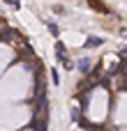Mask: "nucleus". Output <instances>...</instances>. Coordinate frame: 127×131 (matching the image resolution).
<instances>
[{
	"mask_svg": "<svg viewBox=\"0 0 127 131\" xmlns=\"http://www.w3.org/2000/svg\"><path fill=\"white\" fill-rule=\"evenodd\" d=\"M102 44H104L102 37H88L86 39V48H95V46H102Z\"/></svg>",
	"mask_w": 127,
	"mask_h": 131,
	"instance_id": "nucleus-1",
	"label": "nucleus"
},
{
	"mask_svg": "<svg viewBox=\"0 0 127 131\" xmlns=\"http://www.w3.org/2000/svg\"><path fill=\"white\" fill-rule=\"evenodd\" d=\"M88 67H90V60H88V58H83V60L79 62V69H81V71H88Z\"/></svg>",
	"mask_w": 127,
	"mask_h": 131,
	"instance_id": "nucleus-2",
	"label": "nucleus"
},
{
	"mask_svg": "<svg viewBox=\"0 0 127 131\" xmlns=\"http://www.w3.org/2000/svg\"><path fill=\"white\" fill-rule=\"evenodd\" d=\"M90 5H93L95 9H99V12H106V7H104V5H102L99 0H90Z\"/></svg>",
	"mask_w": 127,
	"mask_h": 131,
	"instance_id": "nucleus-3",
	"label": "nucleus"
},
{
	"mask_svg": "<svg viewBox=\"0 0 127 131\" xmlns=\"http://www.w3.org/2000/svg\"><path fill=\"white\" fill-rule=\"evenodd\" d=\"M51 78H53V85H58V83H60V76H58V71H56V69L51 71Z\"/></svg>",
	"mask_w": 127,
	"mask_h": 131,
	"instance_id": "nucleus-4",
	"label": "nucleus"
},
{
	"mask_svg": "<svg viewBox=\"0 0 127 131\" xmlns=\"http://www.w3.org/2000/svg\"><path fill=\"white\" fill-rule=\"evenodd\" d=\"M69 117H72V122H79V111H76V108H72V113H69Z\"/></svg>",
	"mask_w": 127,
	"mask_h": 131,
	"instance_id": "nucleus-5",
	"label": "nucleus"
},
{
	"mask_svg": "<svg viewBox=\"0 0 127 131\" xmlns=\"http://www.w3.org/2000/svg\"><path fill=\"white\" fill-rule=\"evenodd\" d=\"M49 30H51V35H58V32H60V30H58V25H56V23H49Z\"/></svg>",
	"mask_w": 127,
	"mask_h": 131,
	"instance_id": "nucleus-6",
	"label": "nucleus"
},
{
	"mask_svg": "<svg viewBox=\"0 0 127 131\" xmlns=\"http://www.w3.org/2000/svg\"><path fill=\"white\" fill-rule=\"evenodd\" d=\"M7 5H12V7H19V0H5Z\"/></svg>",
	"mask_w": 127,
	"mask_h": 131,
	"instance_id": "nucleus-7",
	"label": "nucleus"
},
{
	"mask_svg": "<svg viewBox=\"0 0 127 131\" xmlns=\"http://www.w3.org/2000/svg\"><path fill=\"white\" fill-rule=\"evenodd\" d=\"M120 58H127V46L123 48V51H120Z\"/></svg>",
	"mask_w": 127,
	"mask_h": 131,
	"instance_id": "nucleus-8",
	"label": "nucleus"
}]
</instances>
